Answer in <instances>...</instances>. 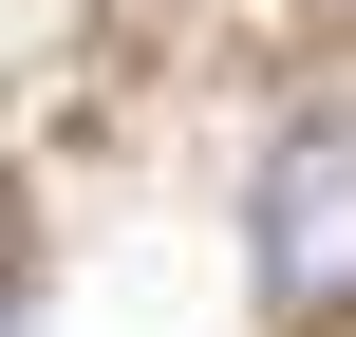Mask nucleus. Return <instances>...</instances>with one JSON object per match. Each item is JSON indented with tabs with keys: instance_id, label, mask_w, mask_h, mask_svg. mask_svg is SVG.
<instances>
[{
	"instance_id": "1",
	"label": "nucleus",
	"mask_w": 356,
	"mask_h": 337,
	"mask_svg": "<svg viewBox=\"0 0 356 337\" xmlns=\"http://www.w3.org/2000/svg\"><path fill=\"white\" fill-rule=\"evenodd\" d=\"M244 244H263V300L300 337H356V113H282L263 131Z\"/></svg>"
},
{
	"instance_id": "2",
	"label": "nucleus",
	"mask_w": 356,
	"mask_h": 337,
	"mask_svg": "<svg viewBox=\"0 0 356 337\" xmlns=\"http://www.w3.org/2000/svg\"><path fill=\"white\" fill-rule=\"evenodd\" d=\"M0 337H19V263H0Z\"/></svg>"
}]
</instances>
